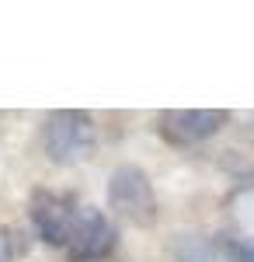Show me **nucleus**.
<instances>
[{
    "label": "nucleus",
    "mask_w": 254,
    "mask_h": 262,
    "mask_svg": "<svg viewBox=\"0 0 254 262\" xmlns=\"http://www.w3.org/2000/svg\"><path fill=\"white\" fill-rule=\"evenodd\" d=\"M98 147V126L94 116L84 108H59L45 116L42 126V150L53 164H80Z\"/></svg>",
    "instance_id": "nucleus-1"
},
{
    "label": "nucleus",
    "mask_w": 254,
    "mask_h": 262,
    "mask_svg": "<svg viewBox=\"0 0 254 262\" xmlns=\"http://www.w3.org/2000/svg\"><path fill=\"white\" fill-rule=\"evenodd\" d=\"M108 206L118 217H125L136 227H154L157 224V192L150 175L136 164H118L108 175Z\"/></svg>",
    "instance_id": "nucleus-2"
},
{
    "label": "nucleus",
    "mask_w": 254,
    "mask_h": 262,
    "mask_svg": "<svg viewBox=\"0 0 254 262\" xmlns=\"http://www.w3.org/2000/svg\"><path fill=\"white\" fill-rule=\"evenodd\" d=\"M28 217L35 224L39 238L53 248H66L73 238V227L80 217V203L66 192H53V189H35L32 203H28Z\"/></svg>",
    "instance_id": "nucleus-3"
},
{
    "label": "nucleus",
    "mask_w": 254,
    "mask_h": 262,
    "mask_svg": "<svg viewBox=\"0 0 254 262\" xmlns=\"http://www.w3.org/2000/svg\"><path fill=\"white\" fill-rule=\"evenodd\" d=\"M230 122L226 108H167L157 116V133L174 147H195Z\"/></svg>",
    "instance_id": "nucleus-4"
},
{
    "label": "nucleus",
    "mask_w": 254,
    "mask_h": 262,
    "mask_svg": "<svg viewBox=\"0 0 254 262\" xmlns=\"http://www.w3.org/2000/svg\"><path fill=\"white\" fill-rule=\"evenodd\" d=\"M115 245H118L115 224L108 221L101 210H94V206H80L73 238L66 245L70 262H101L115 252Z\"/></svg>",
    "instance_id": "nucleus-5"
},
{
    "label": "nucleus",
    "mask_w": 254,
    "mask_h": 262,
    "mask_svg": "<svg viewBox=\"0 0 254 262\" xmlns=\"http://www.w3.org/2000/svg\"><path fill=\"white\" fill-rule=\"evenodd\" d=\"M174 262H234L230 238L181 234V238L174 242Z\"/></svg>",
    "instance_id": "nucleus-6"
},
{
    "label": "nucleus",
    "mask_w": 254,
    "mask_h": 262,
    "mask_svg": "<svg viewBox=\"0 0 254 262\" xmlns=\"http://www.w3.org/2000/svg\"><path fill=\"white\" fill-rule=\"evenodd\" d=\"M230 252H234V262H254V242H234L230 238Z\"/></svg>",
    "instance_id": "nucleus-7"
},
{
    "label": "nucleus",
    "mask_w": 254,
    "mask_h": 262,
    "mask_svg": "<svg viewBox=\"0 0 254 262\" xmlns=\"http://www.w3.org/2000/svg\"><path fill=\"white\" fill-rule=\"evenodd\" d=\"M0 262H14V238L7 227H0Z\"/></svg>",
    "instance_id": "nucleus-8"
}]
</instances>
